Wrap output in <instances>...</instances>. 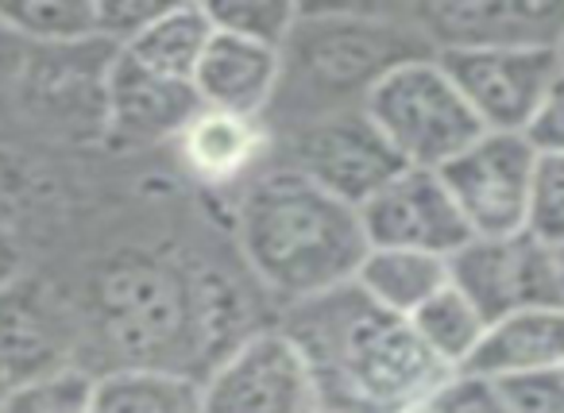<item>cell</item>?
Instances as JSON below:
<instances>
[{
	"mask_svg": "<svg viewBox=\"0 0 564 413\" xmlns=\"http://www.w3.org/2000/svg\"><path fill=\"white\" fill-rule=\"evenodd\" d=\"M448 271L453 286H460L491 325L518 309L564 305L556 248H545L530 232L468 240L448 259Z\"/></svg>",
	"mask_w": 564,
	"mask_h": 413,
	"instance_id": "obj_10",
	"label": "cell"
},
{
	"mask_svg": "<svg viewBox=\"0 0 564 413\" xmlns=\"http://www.w3.org/2000/svg\"><path fill=\"white\" fill-rule=\"evenodd\" d=\"M182 174L213 194H236L274 159V128L263 117L197 109L171 143Z\"/></svg>",
	"mask_w": 564,
	"mask_h": 413,
	"instance_id": "obj_13",
	"label": "cell"
},
{
	"mask_svg": "<svg viewBox=\"0 0 564 413\" xmlns=\"http://www.w3.org/2000/svg\"><path fill=\"white\" fill-rule=\"evenodd\" d=\"M205 413H317V382L291 333L274 325L251 333L202 379Z\"/></svg>",
	"mask_w": 564,
	"mask_h": 413,
	"instance_id": "obj_6",
	"label": "cell"
},
{
	"mask_svg": "<svg viewBox=\"0 0 564 413\" xmlns=\"http://www.w3.org/2000/svg\"><path fill=\"white\" fill-rule=\"evenodd\" d=\"M58 367H82L74 305L55 286L24 274L0 294V379L12 387Z\"/></svg>",
	"mask_w": 564,
	"mask_h": 413,
	"instance_id": "obj_11",
	"label": "cell"
},
{
	"mask_svg": "<svg viewBox=\"0 0 564 413\" xmlns=\"http://www.w3.org/2000/svg\"><path fill=\"white\" fill-rule=\"evenodd\" d=\"M484 132L525 135L561 78L556 51H456L437 55Z\"/></svg>",
	"mask_w": 564,
	"mask_h": 413,
	"instance_id": "obj_9",
	"label": "cell"
},
{
	"mask_svg": "<svg viewBox=\"0 0 564 413\" xmlns=\"http://www.w3.org/2000/svg\"><path fill=\"white\" fill-rule=\"evenodd\" d=\"M94 379L97 374L86 367H58V371L12 382L0 398V413H89Z\"/></svg>",
	"mask_w": 564,
	"mask_h": 413,
	"instance_id": "obj_22",
	"label": "cell"
},
{
	"mask_svg": "<svg viewBox=\"0 0 564 413\" xmlns=\"http://www.w3.org/2000/svg\"><path fill=\"white\" fill-rule=\"evenodd\" d=\"M89 413H205L202 379L166 367H117L94 379Z\"/></svg>",
	"mask_w": 564,
	"mask_h": 413,
	"instance_id": "obj_19",
	"label": "cell"
},
{
	"mask_svg": "<svg viewBox=\"0 0 564 413\" xmlns=\"http://www.w3.org/2000/svg\"><path fill=\"white\" fill-rule=\"evenodd\" d=\"M430 402L437 413H514L499 382L471 371L453 374Z\"/></svg>",
	"mask_w": 564,
	"mask_h": 413,
	"instance_id": "obj_26",
	"label": "cell"
},
{
	"mask_svg": "<svg viewBox=\"0 0 564 413\" xmlns=\"http://www.w3.org/2000/svg\"><path fill=\"white\" fill-rule=\"evenodd\" d=\"M205 9H209V20L217 32L256 43V47L279 51L286 43V35H291L302 4H286V0H217V4H205Z\"/></svg>",
	"mask_w": 564,
	"mask_h": 413,
	"instance_id": "obj_23",
	"label": "cell"
},
{
	"mask_svg": "<svg viewBox=\"0 0 564 413\" xmlns=\"http://www.w3.org/2000/svg\"><path fill=\"white\" fill-rule=\"evenodd\" d=\"M279 89V51L256 47L213 28V40L194 74V94L202 109L263 117Z\"/></svg>",
	"mask_w": 564,
	"mask_h": 413,
	"instance_id": "obj_15",
	"label": "cell"
},
{
	"mask_svg": "<svg viewBox=\"0 0 564 413\" xmlns=\"http://www.w3.org/2000/svg\"><path fill=\"white\" fill-rule=\"evenodd\" d=\"M317 413H333V410H317Z\"/></svg>",
	"mask_w": 564,
	"mask_h": 413,
	"instance_id": "obj_35",
	"label": "cell"
},
{
	"mask_svg": "<svg viewBox=\"0 0 564 413\" xmlns=\"http://www.w3.org/2000/svg\"><path fill=\"white\" fill-rule=\"evenodd\" d=\"M274 163L291 166L337 202L364 209L399 171H406L368 112L317 120L274 135Z\"/></svg>",
	"mask_w": 564,
	"mask_h": 413,
	"instance_id": "obj_5",
	"label": "cell"
},
{
	"mask_svg": "<svg viewBox=\"0 0 564 413\" xmlns=\"http://www.w3.org/2000/svg\"><path fill=\"white\" fill-rule=\"evenodd\" d=\"M437 174L445 178L471 240L525 232L533 174H538V148L525 135L484 132Z\"/></svg>",
	"mask_w": 564,
	"mask_h": 413,
	"instance_id": "obj_7",
	"label": "cell"
},
{
	"mask_svg": "<svg viewBox=\"0 0 564 413\" xmlns=\"http://www.w3.org/2000/svg\"><path fill=\"white\" fill-rule=\"evenodd\" d=\"M556 267H561V290H564V248H556Z\"/></svg>",
	"mask_w": 564,
	"mask_h": 413,
	"instance_id": "obj_32",
	"label": "cell"
},
{
	"mask_svg": "<svg viewBox=\"0 0 564 413\" xmlns=\"http://www.w3.org/2000/svg\"><path fill=\"white\" fill-rule=\"evenodd\" d=\"M364 112L383 132L394 155L417 171H441L484 135V124L437 55L399 66L391 78L379 81Z\"/></svg>",
	"mask_w": 564,
	"mask_h": 413,
	"instance_id": "obj_4",
	"label": "cell"
},
{
	"mask_svg": "<svg viewBox=\"0 0 564 413\" xmlns=\"http://www.w3.org/2000/svg\"><path fill=\"white\" fill-rule=\"evenodd\" d=\"M402 413H437V410H433V402H422V405H414V410H402Z\"/></svg>",
	"mask_w": 564,
	"mask_h": 413,
	"instance_id": "obj_31",
	"label": "cell"
},
{
	"mask_svg": "<svg viewBox=\"0 0 564 413\" xmlns=\"http://www.w3.org/2000/svg\"><path fill=\"white\" fill-rule=\"evenodd\" d=\"M468 371L495 382L564 371V305H538L495 320Z\"/></svg>",
	"mask_w": 564,
	"mask_h": 413,
	"instance_id": "obj_16",
	"label": "cell"
},
{
	"mask_svg": "<svg viewBox=\"0 0 564 413\" xmlns=\"http://www.w3.org/2000/svg\"><path fill=\"white\" fill-rule=\"evenodd\" d=\"M202 109L194 86L166 81L135 66L128 55H112L105 78V135L124 151L135 148H171L182 128Z\"/></svg>",
	"mask_w": 564,
	"mask_h": 413,
	"instance_id": "obj_14",
	"label": "cell"
},
{
	"mask_svg": "<svg viewBox=\"0 0 564 413\" xmlns=\"http://www.w3.org/2000/svg\"><path fill=\"white\" fill-rule=\"evenodd\" d=\"M43 186L20 151L0 148V232L24 236L28 213L40 205Z\"/></svg>",
	"mask_w": 564,
	"mask_h": 413,
	"instance_id": "obj_25",
	"label": "cell"
},
{
	"mask_svg": "<svg viewBox=\"0 0 564 413\" xmlns=\"http://www.w3.org/2000/svg\"><path fill=\"white\" fill-rule=\"evenodd\" d=\"M406 12L433 55L556 51L564 40V0H417Z\"/></svg>",
	"mask_w": 564,
	"mask_h": 413,
	"instance_id": "obj_8",
	"label": "cell"
},
{
	"mask_svg": "<svg viewBox=\"0 0 564 413\" xmlns=\"http://www.w3.org/2000/svg\"><path fill=\"white\" fill-rule=\"evenodd\" d=\"M0 32L20 47L58 51L97 40V0H12L0 4Z\"/></svg>",
	"mask_w": 564,
	"mask_h": 413,
	"instance_id": "obj_21",
	"label": "cell"
},
{
	"mask_svg": "<svg viewBox=\"0 0 564 413\" xmlns=\"http://www.w3.org/2000/svg\"><path fill=\"white\" fill-rule=\"evenodd\" d=\"M556 55H561V70H564V40H561V47H556Z\"/></svg>",
	"mask_w": 564,
	"mask_h": 413,
	"instance_id": "obj_33",
	"label": "cell"
},
{
	"mask_svg": "<svg viewBox=\"0 0 564 413\" xmlns=\"http://www.w3.org/2000/svg\"><path fill=\"white\" fill-rule=\"evenodd\" d=\"M163 9L166 4H159V0H97V40L120 51Z\"/></svg>",
	"mask_w": 564,
	"mask_h": 413,
	"instance_id": "obj_27",
	"label": "cell"
},
{
	"mask_svg": "<svg viewBox=\"0 0 564 413\" xmlns=\"http://www.w3.org/2000/svg\"><path fill=\"white\" fill-rule=\"evenodd\" d=\"M28 274V240L24 236L0 232V294L17 286Z\"/></svg>",
	"mask_w": 564,
	"mask_h": 413,
	"instance_id": "obj_30",
	"label": "cell"
},
{
	"mask_svg": "<svg viewBox=\"0 0 564 413\" xmlns=\"http://www.w3.org/2000/svg\"><path fill=\"white\" fill-rule=\"evenodd\" d=\"M352 282L376 305L399 313V317H414L433 294H441L453 282V271H448L445 256H430V251L368 248Z\"/></svg>",
	"mask_w": 564,
	"mask_h": 413,
	"instance_id": "obj_18",
	"label": "cell"
},
{
	"mask_svg": "<svg viewBox=\"0 0 564 413\" xmlns=\"http://www.w3.org/2000/svg\"><path fill=\"white\" fill-rule=\"evenodd\" d=\"M213 40V20L205 4H166L132 43L120 47L135 66L166 81L194 86V74Z\"/></svg>",
	"mask_w": 564,
	"mask_h": 413,
	"instance_id": "obj_17",
	"label": "cell"
},
{
	"mask_svg": "<svg viewBox=\"0 0 564 413\" xmlns=\"http://www.w3.org/2000/svg\"><path fill=\"white\" fill-rule=\"evenodd\" d=\"M0 398H4V379H0Z\"/></svg>",
	"mask_w": 564,
	"mask_h": 413,
	"instance_id": "obj_34",
	"label": "cell"
},
{
	"mask_svg": "<svg viewBox=\"0 0 564 413\" xmlns=\"http://www.w3.org/2000/svg\"><path fill=\"white\" fill-rule=\"evenodd\" d=\"M279 325L306 356L322 410L333 413L414 410L456 374L417 340L410 317L376 305L356 282L282 309Z\"/></svg>",
	"mask_w": 564,
	"mask_h": 413,
	"instance_id": "obj_1",
	"label": "cell"
},
{
	"mask_svg": "<svg viewBox=\"0 0 564 413\" xmlns=\"http://www.w3.org/2000/svg\"><path fill=\"white\" fill-rule=\"evenodd\" d=\"M525 232L545 248H564V155H538Z\"/></svg>",
	"mask_w": 564,
	"mask_h": 413,
	"instance_id": "obj_24",
	"label": "cell"
},
{
	"mask_svg": "<svg viewBox=\"0 0 564 413\" xmlns=\"http://www.w3.org/2000/svg\"><path fill=\"white\" fill-rule=\"evenodd\" d=\"M410 325H414L417 340L456 374L468 371L476 351L484 348L487 333H491V320L484 317V309L460 286H453V282L441 294H433L410 317Z\"/></svg>",
	"mask_w": 564,
	"mask_h": 413,
	"instance_id": "obj_20",
	"label": "cell"
},
{
	"mask_svg": "<svg viewBox=\"0 0 564 413\" xmlns=\"http://www.w3.org/2000/svg\"><path fill=\"white\" fill-rule=\"evenodd\" d=\"M514 413H564V371L518 374L499 382Z\"/></svg>",
	"mask_w": 564,
	"mask_h": 413,
	"instance_id": "obj_28",
	"label": "cell"
},
{
	"mask_svg": "<svg viewBox=\"0 0 564 413\" xmlns=\"http://www.w3.org/2000/svg\"><path fill=\"white\" fill-rule=\"evenodd\" d=\"M525 140L538 148V155H564V74L556 86L549 89L545 105H541L538 120L530 124Z\"/></svg>",
	"mask_w": 564,
	"mask_h": 413,
	"instance_id": "obj_29",
	"label": "cell"
},
{
	"mask_svg": "<svg viewBox=\"0 0 564 413\" xmlns=\"http://www.w3.org/2000/svg\"><path fill=\"white\" fill-rule=\"evenodd\" d=\"M425 55L433 51L406 4H302L291 35L279 47V89L267 109V124L279 135L364 112L379 81Z\"/></svg>",
	"mask_w": 564,
	"mask_h": 413,
	"instance_id": "obj_3",
	"label": "cell"
},
{
	"mask_svg": "<svg viewBox=\"0 0 564 413\" xmlns=\"http://www.w3.org/2000/svg\"><path fill=\"white\" fill-rule=\"evenodd\" d=\"M232 240L279 313L352 282L371 248L360 209L274 159L232 194Z\"/></svg>",
	"mask_w": 564,
	"mask_h": 413,
	"instance_id": "obj_2",
	"label": "cell"
},
{
	"mask_svg": "<svg viewBox=\"0 0 564 413\" xmlns=\"http://www.w3.org/2000/svg\"><path fill=\"white\" fill-rule=\"evenodd\" d=\"M371 248H406L453 259L471 240L453 194L437 171H399L360 209Z\"/></svg>",
	"mask_w": 564,
	"mask_h": 413,
	"instance_id": "obj_12",
	"label": "cell"
}]
</instances>
